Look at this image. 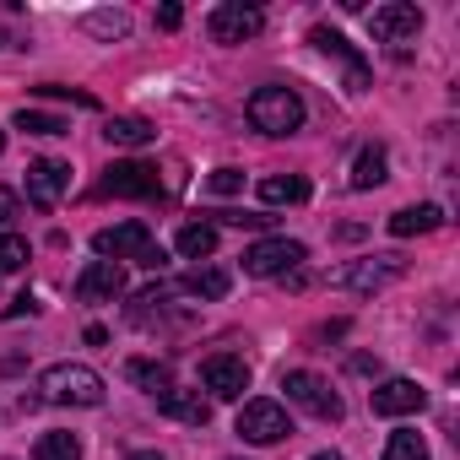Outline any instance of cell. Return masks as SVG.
Returning a JSON list of instances; mask_svg holds the SVG:
<instances>
[{"label": "cell", "mask_w": 460, "mask_h": 460, "mask_svg": "<svg viewBox=\"0 0 460 460\" xmlns=\"http://www.w3.org/2000/svg\"><path fill=\"white\" fill-rule=\"evenodd\" d=\"M87 28H93L98 39H125V33H130V17H125V12H93Z\"/></svg>", "instance_id": "28"}, {"label": "cell", "mask_w": 460, "mask_h": 460, "mask_svg": "<svg viewBox=\"0 0 460 460\" xmlns=\"http://www.w3.org/2000/svg\"><path fill=\"white\" fill-rule=\"evenodd\" d=\"M368 406H374V417H411L428 406V390L417 379H385L379 390H368Z\"/></svg>", "instance_id": "13"}, {"label": "cell", "mask_w": 460, "mask_h": 460, "mask_svg": "<svg viewBox=\"0 0 460 460\" xmlns=\"http://www.w3.org/2000/svg\"><path fill=\"white\" fill-rule=\"evenodd\" d=\"M28 266V239L22 234H0V277H17Z\"/></svg>", "instance_id": "27"}, {"label": "cell", "mask_w": 460, "mask_h": 460, "mask_svg": "<svg viewBox=\"0 0 460 460\" xmlns=\"http://www.w3.org/2000/svg\"><path fill=\"white\" fill-rule=\"evenodd\" d=\"M163 184H157V168L152 163H114L103 179H98V195H119V200H152Z\"/></svg>", "instance_id": "8"}, {"label": "cell", "mask_w": 460, "mask_h": 460, "mask_svg": "<svg viewBox=\"0 0 460 460\" xmlns=\"http://www.w3.org/2000/svg\"><path fill=\"white\" fill-rule=\"evenodd\" d=\"M22 211V200H17V190H6V184H0V222H12Z\"/></svg>", "instance_id": "32"}, {"label": "cell", "mask_w": 460, "mask_h": 460, "mask_svg": "<svg viewBox=\"0 0 460 460\" xmlns=\"http://www.w3.org/2000/svg\"><path fill=\"white\" fill-rule=\"evenodd\" d=\"M179 22H184V12H179V6H163V12H157V28H163V33H173Z\"/></svg>", "instance_id": "33"}, {"label": "cell", "mask_w": 460, "mask_h": 460, "mask_svg": "<svg viewBox=\"0 0 460 460\" xmlns=\"http://www.w3.org/2000/svg\"><path fill=\"white\" fill-rule=\"evenodd\" d=\"M385 168H390L385 146H363V152H358V163H352V190H379V184L390 179Z\"/></svg>", "instance_id": "20"}, {"label": "cell", "mask_w": 460, "mask_h": 460, "mask_svg": "<svg viewBox=\"0 0 460 460\" xmlns=\"http://www.w3.org/2000/svg\"><path fill=\"white\" fill-rule=\"evenodd\" d=\"M368 33L379 44H406L422 33V12L411 6V0H390V6H374L368 12Z\"/></svg>", "instance_id": "9"}, {"label": "cell", "mask_w": 460, "mask_h": 460, "mask_svg": "<svg viewBox=\"0 0 460 460\" xmlns=\"http://www.w3.org/2000/svg\"><path fill=\"white\" fill-rule=\"evenodd\" d=\"M304 261H309V250H304L298 239H261V244L244 250V271H250V277H288V271H298Z\"/></svg>", "instance_id": "6"}, {"label": "cell", "mask_w": 460, "mask_h": 460, "mask_svg": "<svg viewBox=\"0 0 460 460\" xmlns=\"http://www.w3.org/2000/svg\"><path fill=\"white\" fill-rule=\"evenodd\" d=\"M206 28H211V39H217V44H250V39L266 28V17H261L255 6H244V0H227V6H217V12H211V22H206Z\"/></svg>", "instance_id": "11"}, {"label": "cell", "mask_w": 460, "mask_h": 460, "mask_svg": "<svg viewBox=\"0 0 460 460\" xmlns=\"http://www.w3.org/2000/svg\"><path fill=\"white\" fill-rule=\"evenodd\" d=\"M206 190H211V195H239V190H244V173H239V168H217V173L206 179Z\"/></svg>", "instance_id": "29"}, {"label": "cell", "mask_w": 460, "mask_h": 460, "mask_svg": "<svg viewBox=\"0 0 460 460\" xmlns=\"http://www.w3.org/2000/svg\"><path fill=\"white\" fill-rule=\"evenodd\" d=\"M395 277H406V261L401 255H368V261H352V266H341V271H331V288H347V293H379V288H390Z\"/></svg>", "instance_id": "5"}, {"label": "cell", "mask_w": 460, "mask_h": 460, "mask_svg": "<svg viewBox=\"0 0 460 460\" xmlns=\"http://www.w3.org/2000/svg\"><path fill=\"white\" fill-rule=\"evenodd\" d=\"M250 125L261 136H293L304 125V98L293 87H261L250 98Z\"/></svg>", "instance_id": "3"}, {"label": "cell", "mask_w": 460, "mask_h": 460, "mask_svg": "<svg viewBox=\"0 0 460 460\" xmlns=\"http://www.w3.org/2000/svg\"><path fill=\"white\" fill-rule=\"evenodd\" d=\"M385 460H428V444L417 428H395L390 444H385Z\"/></svg>", "instance_id": "26"}, {"label": "cell", "mask_w": 460, "mask_h": 460, "mask_svg": "<svg viewBox=\"0 0 460 460\" xmlns=\"http://www.w3.org/2000/svg\"><path fill=\"white\" fill-rule=\"evenodd\" d=\"M438 222H444V211L422 200V206H401V211L390 217V234H395V239H417V234H433Z\"/></svg>", "instance_id": "18"}, {"label": "cell", "mask_w": 460, "mask_h": 460, "mask_svg": "<svg viewBox=\"0 0 460 460\" xmlns=\"http://www.w3.org/2000/svg\"><path fill=\"white\" fill-rule=\"evenodd\" d=\"M119 293H125V266H114V261H93L76 277V298L82 304H114Z\"/></svg>", "instance_id": "14"}, {"label": "cell", "mask_w": 460, "mask_h": 460, "mask_svg": "<svg viewBox=\"0 0 460 460\" xmlns=\"http://www.w3.org/2000/svg\"><path fill=\"white\" fill-rule=\"evenodd\" d=\"M0 152H6V130H0Z\"/></svg>", "instance_id": "36"}, {"label": "cell", "mask_w": 460, "mask_h": 460, "mask_svg": "<svg viewBox=\"0 0 460 460\" xmlns=\"http://www.w3.org/2000/svg\"><path fill=\"white\" fill-rule=\"evenodd\" d=\"M125 374H130L141 390H152V395L173 390V379H168V363H152V358H130V363H125Z\"/></svg>", "instance_id": "23"}, {"label": "cell", "mask_w": 460, "mask_h": 460, "mask_svg": "<svg viewBox=\"0 0 460 460\" xmlns=\"http://www.w3.org/2000/svg\"><path fill=\"white\" fill-rule=\"evenodd\" d=\"M157 411L173 417V422H184V428H206L211 422V401L200 390H163L157 395Z\"/></svg>", "instance_id": "16"}, {"label": "cell", "mask_w": 460, "mask_h": 460, "mask_svg": "<svg viewBox=\"0 0 460 460\" xmlns=\"http://www.w3.org/2000/svg\"><path fill=\"white\" fill-rule=\"evenodd\" d=\"M33 460H82V438L76 433H44L33 444Z\"/></svg>", "instance_id": "25"}, {"label": "cell", "mask_w": 460, "mask_h": 460, "mask_svg": "<svg viewBox=\"0 0 460 460\" xmlns=\"http://www.w3.org/2000/svg\"><path fill=\"white\" fill-rule=\"evenodd\" d=\"M261 200L266 206H304L309 200V179L304 173H266L261 179Z\"/></svg>", "instance_id": "17"}, {"label": "cell", "mask_w": 460, "mask_h": 460, "mask_svg": "<svg viewBox=\"0 0 460 460\" xmlns=\"http://www.w3.org/2000/svg\"><path fill=\"white\" fill-rule=\"evenodd\" d=\"M103 136H109V146H152L157 141V130L146 119H109Z\"/></svg>", "instance_id": "22"}, {"label": "cell", "mask_w": 460, "mask_h": 460, "mask_svg": "<svg viewBox=\"0 0 460 460\" xmlns=\"http://www.w3.org/2000/svg\"><path fill=\"white\" fill-rule=\"evenodd\" d=\"M179 293H190V298H222L227 288H234V277L227 271H217V266H206V271H190L184 282H173Z\"/></svg>", "instance_id": "21"}, {"label": "cell", "mask_w": 460, "mask_h": 460, "mask_svg": "<svg viewBox=\"0 0 460 460\" xmlns=\"http://www.w3.org/2000/svg\"><path fill=\"white\" fill-rule=\"evenodd\" d=\"M309 460H341V455H331V449H320V455H309Z\"/></svg>", "instance_id": "35"}, {"label": "cell", "mask_w": 460, "mask_h": 460, "mask_svg": "<svg viewBox=\"0 0 460 460\" xmlns=\"http://www.w3.org/2000/svg\"><path fill=\"white\" fill-rule=\"evenodd\" d=\"M17 130H28V136H66L71 130V119H60V114H44V109H17V119H12Z\"/></svg>", "instance_id": "24"}, {"label": "cell", "mask_w": 460, "mask_h": 460, "mask_svg": "<svg viewBox=\"0 0 460 460\" xmlns=\"http://www.w3.org/2000/svg\"><path fill=\"white\" fill-rule=\"evenodd\" d=\"M93 250H98V261H136V266H163V250L152 244V227L146 222H114V227H98V234H93Z\"/></svg>", "instance_id": "1"}, {"label": "cell", "mask_w": 460, "mask_h": 460, "mask_svg": "<svg viewBox=\"0 0 460 460\" xmlns=\"http://www.w3.org/2000/svg\"><path fill=\"white\" fill-rule=\"evenodd\" d=\"M173 244H179L184 261H211V255H217V227H211V222H184Z\"/></svg>", "instance_id": "19"}, {"label": "cell", "mask_w": 460, "mask_h": 460, "mask_svg": "<svg viewBox=\"0 0 460 460\" xmlns=\"http://www.w3.org/2000/svg\"><path fill=\"white\" fill-rule=\"evenodd\" d=\"M22 314H39V298H33V293H22V298L6 304V320H22Z\"/></svg>", "instance_id": "31"}, {"label": "cell", "mask_w": 460, "mask_h": 460, "mask_svg": "<svg viewBox=\"0 0 460 460\" xmlns=\"http://www.w3.org/2000/svg\"><path fill=\"white\" fill-rule=\"evenodd\" d=\"M282 390H288V401L298 406V411H309V417H320V422H341V395L320 379V374H309V368H293V374H282Z\"/></svg>", "instance_id": "4"}, {"label": "cell", "mask_w": 460, "mask_h": 460, "mask_svg": "<svg viewBox=\"0 0 460 460\" xmlns=\"http://www.w3.org/2000/svg\"><path fill=\"white\" fill-rule=\"evenodd\" d=\"M130 460H163V455H157V449H136Z\"/></svg>", "instance_id": "34"}, {"label": "cell", "mask_w": 460, "mask_h": 460, "mask_svg": "<svg viewBox=\"0 0 460 460\" xmlns=\"http://www.w3.org/2000/svg\"><path fill=\"white\" fill-rule=\"evenodd\" d=\"M200 385H206L217 401H239V395L250 390V363L234 358V352H217V358L200 363Z\"/></svg>", "instance_id": "10"}, {"label": "cell", "mask_w": 460, "mask_h": 460, "mask_svg": "<svg viewBox=\"0 0 460 460\" xmlns=\"http://www.w3.org/2000/svg\"><path fill=\"white\" fill-rule=\"evenodd\" d=\"M217 217H222L227 227H271V217H266V211H250V217H244V211H217Z\"/></svg>", "instance_id": "30"}, {"label": "cell", "mask_w": 460, "mask_h": 460, "mask_svg": "<svg viewBox=\"0 0 460 460\" xmlns=\"http://www.w3.org/2000/svg\"><path fill=\"white\" fill-rule=\"evenodd\" d=\"M239 433H244L250 444H282V438L293 433L288 406H282V401H244V406H239Z\"/></svg>", "instance_id": "7"}, {"label": "cell", "mask_w": 460, "mask_h": 460, "mask_svg": "<svg viewBox=\"0 0 460 460\" xmlns=\"http://www.w3.org/2000/svg\"><path fill=\"white\" fill-rule=\"evenodd\" d=\"M66 190H71V168H66V163H55V157L28 163V200H33L39 211H55V206L66 200Z\"/></svg>", "instance_id": "12"}, {"label": "cell", "mask_w": 460, "mask_h": 460, "mask_svg": "<svg viewBox=\"0 0 460 460\" xmlns=\"http://www.w3.org/2000/svg\"><path fill=\"white\" fill-rule=\"evenodd\" d=\"M309 44L320 49V55H336V60H347V93H363L368 87V60L341 39V33H331V28H314L309 33Z\"/></svg>", "instance_id": "15"}, {"label": "cell", "mask_w": 460, "mask_h": 460, "mask_svg": "<svg viewBox=\"0 0 460 460\" xmlns=\"http://www.w3.org/2000/svg\"><path fill=\"white\" fill-rule=\"evenodd\" d=\"M39 395L55 406H103V379L87 363H55L39 374Z\"/></svg>", "instance_id": "2"}]
</instances>
